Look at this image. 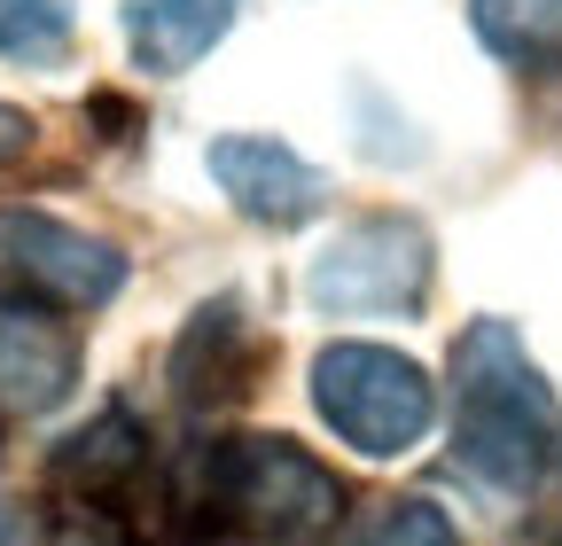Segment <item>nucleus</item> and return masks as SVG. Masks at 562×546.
<instances>
[{"label": "nucleus", "instance_id": "obj_1", "mask_svg": "<svg viewBox=\"0 0 562 546\" xmlns=\"http://www.w3.org/2000/svg\"><path fill=\"white\" fill-rule=\"evenodd\" d=\"M344 515V485L297 437H211L172 485L180 546H321Z\"/></svg>", "mask_w": 562, "mask_h": 546}, {"label": "nucleus", "instance_id": "obj_2", "mask_svg": "<svg viewBox=\"0 0 562 546\" xmlns=\"http://www.w3.org/2000/svg\"><path fill=\"white\" fill-rule=\"evenodd\" d=\"M562 460V398L524 335L484 312L453 344V468L492 500H531Z\"/></svg>", "mask_w": 562, "mask_h": 546}, {"label": "nucleus", "instance_id": "obj_3", "mask_svg": "<svg viewBox=\"0 0 562 546\" xmlns=\"http://www.w3.org/2000/svg\"><path fill=\"white\" fill-rule=\"evenodd\" d=\"M313 414L368 460L414 453L438 422V390L391 344H328L313 360Z\"/></svg>", "mask_w": 562, "mask_h": 546}, {"label": "nucleus", "instance_id": "obj_4", "mask_svg": "<svg viewBox=\"0 0 562 546\" xmlns=\"http://www.w3.org/2000/svg\"><path fill=\"white\" fill-rule=\"evenodd\" d=\"M438 273V242L406 212L351 219L313 265H305V305L328 320H360V312H422Z\"/></svg>", "mask_w": 562, "mask_h": 546}, {"label": "nucleus", "instance_id": "obj_5", "mask_svg": "<svg viewBox=\"0 0 562 546\" xmlns=\"http://www.w3.org/2000/svg\"><path fill=\"white\" fill-rule=\"evenodd\" d=\"M125 289V250L55 212H0V305L24 312H102Z\"/></svg>", "mask_w": 562, "mask_h": 546}, {"label": "nucleus", "instance_id": "obj_6", "mask_svg": "<svg viewBox=\"0 0 562 546\" xmlns=\"http://www.w3.org/2000/svg\"><path fill=\"white\" fill-rule=\"evenodd\" d=\"M273 344H266V328L250 320V305L235 289L220 297H203L188 320H180V344H172V398H180V414H227V406H243L266 375Z\"/></svg>", "mask_w": 562, "mask_h": 546}, {"label": "nucleus", "instance_id": "obj_7", "mask_svg": "<svg viewBox=\"0 0 562 546\" xmlns=\"http://www.w3.org/2000/svg\"><path fill=\"white\" fill-rule=\"evenodd\" d=\"M203 172L220 180V195L250 227H273V235H290V227L328 212V172L305 164L290 141H273V133H220V141L203 149Z\"/></svg>", "mask_w": 562, "mask_h": 546}, {"label": "nucleus", "instance_id": "obj_8", "mask_svg": "<svg viewBox=\"0 0 562 546\" xmlns=\"http://www.w3.org/2000/svg\"><path fill=\"white\" fill-rule=\"evenodd\" d=\"M70 383H79L70 328H55L47 312H24V305H0V430L63 406Z\"/></svg>", "mask_w": 562, "mask_h": 546}, {"label": "nucleus", "instance_id": "obj_9", "mask_svg": "<svg viewBox=\"0 0 562 546\" xmlns=\"http://www.w3.org/2000/svg\"><path fill=\"white\" fill-rule=\"evenodd\" d=\"M140 468H149V430H140L125 406H102L87 430H70V437L47 453V485L70 492L79 508L117 515L110 500H125V492L140 485Z\"/></svg>", "mask_w": 562, "mask_h": 546}, {"label": "nucleus", "instance_id": "obj_10", "mask_svg": "<svg viewBox=\"0 0 562 546\" xmlns=\"http://www.w3.org/2000/svg\"><path fill=\"white\" fill-rule=\"evenodd\" d=\"M250 0H117V24H125V47L149 79H180L195 62L235 32V16Z\"/></svg>", "mask_w": 562, "mask_h": 546}, {"label": "nucleus", "instance_id": "obj_11", "mask_svg": "<svg viewBox=\"0 0 562 546\" xmlns=\"http://www.w3.org/2000/svg\"><path fill=\"white\" fill-rule=\"evenodd\" d=\"M469 24L516 71H554L562 62V0H469Z\"/></svg>", "mask_w": 562, "mask_h": 546}, {"label": "nucleus", "instance_id": "obj_12", "mask_svg": "<svg viewBox=\"0 0 562 546\" xmlns=\"http://www.w3.org/2000/svg\"><path fill=\"white\" fill-rule=\"evenodd\" d=\"M70 0H0V62L24 71H55L70 55Z\"/></svg>", "mask_w": 562, "mask_h": 546}, {"label": "nucleus", "instance_id": "obj_13", "mask_svg": "<svg viewBox=\"0 0 562 546\" xmlns=\"http://www.w3.org/2000/svg\"><path fill=\"white\" fill-rule=\"evenodd\" d=\"M351 546H461L438 500H375V515L351 531Z\"/></svg>", "mask_w": 562, "mask_h": 546}, {"label": "nucleus", "instance_id": "obj_14", "mask_svg": "<svg viewBox=\"0 0 562 546\" xmlns=\"http://www.w3.org/2000/svg\"><path fill=\"white\" fill-rule=\"evenodd\" d=\"M47 546H133L125 531H117V515H102V508H70L63 523H55V538Z\"/></svg>", "mask_w": 562, "mask_h": 546}, {"label": "nucleus", "instance_id": "obj_15", "mask_svg": "<svg viewBox=\"0 0 562 546\" xmlns=\"http://www.w3.org/2000/svg\"><path fill=\"white\" fill-rule=\"evenodd\" d=\"M32 149V117L24 110H9V102H0V164H16Z\"/></svg>", "mask_w": 562, "mask_h": 546}, {"label": "nucleus", "instance_id": "obj_16", "mask_svg": "<svg viewBox=\"0 0 562 546\" xmlns=\"http://www.w3.org/2000/svg\"><path fill=\"white\" fill-rule=\"evenodd\" d=\"M0 546H40V523L16 500H0Z\"/></svg>", "mask_w": 562, "mask_h": 546}]
</instances>
